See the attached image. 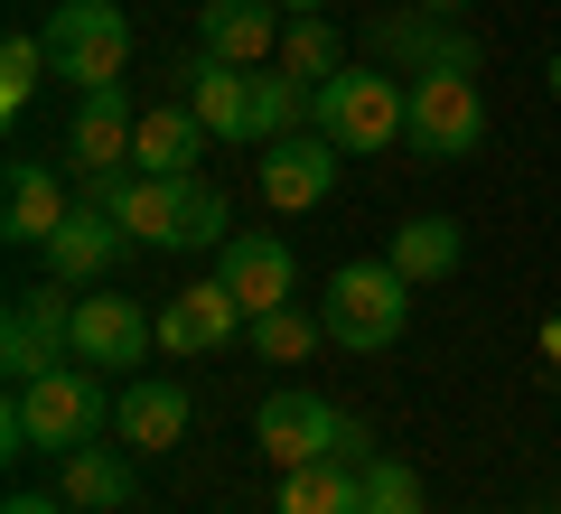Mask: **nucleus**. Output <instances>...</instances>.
<instances>
[{
	"label": "nucleus",
	"mask_w": 561,
	"mask_h": 514,
	"mask_svg": "<svg viewBox=\"0 0 561 514\" xmlns=\"http://www.w3.org/2000/svg\"><path fill=\"white\" fill-rule=\"evenodd\" d=\"M375 47L402 66V76H478V47H468L459 28H440V10H421V0L375 28Z\"/></svg>",
	"instance_id": "obj_14"
},
{
	"label": "nucleus",
	"mask_w": 561,
	"mask_h": 514,
	"mask_svg": "<svg viewBox=\"0 0 561 514\" xmlns=\"http://www.w3.org/2000/svg\"><path fill=\"white\" fill-rule=\"evenodd\" d=\"M243 336H253V356H262V365H300L328 328H319V309H262Z\"/></svg>",
	"instance_id": "obj_26"
},
{
	"label": "nucleus",
	"mask_w": 561,
	"mask_h": 514,
	"mask_svg": "<svg viewBox=\"0 0 561 514\" xmlns=\"http://www.w3.org/2000/svg\"><path fill=\"white\" fill-rule=\"evenodd\" d=\"M280 10H290V20H309V10H328V0H280Z\"/></svg>",
	"instance_id": "obj_31"
},
{
	"label": "nucleus",
	"mask_w": 561,
	"mask_h": 514,
	"mask_svg": "<svg viewBox=\"0 0 561 514\" xmlns=\"http://www.w3.org/2000/svg\"><path fill=\"white\" fill-rule=\"evenodd\" d=\"M280 514H365V458H309V468H280Z\"/></svg>",
	"instance_id": "obj_21"
},
{
	"label": "nucleus",
	"mask_w": 561,
	"mask_h": 514,
	"mask_svg": "<svg viewBox=\"0 0 561 514\" xmlns=\"http://www.w3.org/2000/svg\"><path fill=\"white\" fill-rule=\"evenodd\" d=\"M365 514H431L421 468H402V458H365Z\"/></svg>",
	"instance_id": "obj_28"
},
{
	"label": "nucleus",
	"mask_w": 561,
	"mask_h": 514,
	"mask_svg": "<svg viewBox=\"0 0 561 514\" xmlns=\"http://www.w3.org/2000/svg\"><path fill=\"white\" fill-rule=\"evenodd\" d=\"M402 140H412L421 159H478L486 150V94H478V76H412Z\"/></svg>",
	"instance_id": "obj_6"
},
{
	"label": "nucleus",
	"mask_w": 561,
	"mask_h": 514,
	"mask_svg": "<svg viewBox=\"0 0 561 514\" xmlns=\"http://www.w3.org/2000/svg\"><path fill=\"white\" fill-rule=\"evenodd\" d=\"M243 328H253V318H243V299L225 290V281L169 290V309H160V346H169V356H216V346H234Z\"/></svg>",
	"instance_id": "obj_13"
},
{
	"label": "nucleus",
	"mask_w": 561,
	"mask_h": 514,
	"mask_svg": "<svg viewBox=\"0 0 561 514\" xmlns=\"http://www.w3.org/2000/svg\"><path fill=\"white\" fill-rule=\"evenodd\" d=\"M216 281L243 299V318H262V309H290L300 262H290V243H280V235H234V243H216Z\"/></svg>",
	"instance_id": "obj_12"
},
{
	"label": "nucleus",
	"mask_w": 561,
	"mask_h": 514,
	"mask_svg": "<svg viewBox=\"0 0 561 514\" xmlns=\"http://www.w3.org/2000/svg\"><path fill=\"white\" fill-rule=\"evenodd\" d=\"M47 57L76 94H113L131 76V20H122L113 0H57V20H47Z\"/></svg>",
	"instance_id": "obj_4"
},
{
	"label": "nucleus",
	"mask_w": 561,
	"mask_h": 514,
	"mask_svg": "<svg viewBox=\"0 0 561 514\" xmlns=\"http://www.w3.org/2000/svg\"><path fill=\"white\" fill-rule=\"evenodd\" d=\"M57 495H66L76 514H131L140 458H131V449H94V439H84V449L57 458Z\"/></svg>",
	"instance_id": "obj_15"
},
{
	"label": "nucleus",
	"mask_w": 561,
	"mask_h": 514,
	"mask_svg": "<svg viewBox=\"0 0 561 514\" xmlns=\"http://www.w3.org/2000/svg\"><path fill=\"white\" fill-rule=\"evenodd\" d=\"M0 514H76V505H66V495H10Z\"/></svg>",
	"instance_id": "obj_29"
},
{
	"label": "nucleus",
	"mask_w": 561,
	"mask_h": 514,
	"mask_svg": "<svg viewBox=\"0 0 561 514\" xmlns=\"http://www.w3.org/2000/svg\"><path fill=\"white\" fill-rule=\"evenodd\" d=\"M187 421H197V402H187V384H179V375H131V384L113 393V431H122V449H131V458L179 449Z\"/></svg>",
	"instance_id": "obj_9"
},
{
	"label": "nucleus",
	"mask_w": 561,
	"mask_h": 514,
	"mask_svg": "<svg viewBox=\"0 0 561 514\" xmlns=\"http://www.w3.org/2000/svg\"><path fill=\"white\" fill-rule=\"evenodd\" d=\"M131 132H140V113H122V94H84L76 122H66V169H76V179L131 169Z\"/></svg>",
	"instance_id": "obj_19"
},
{
	"label": "nucleus",
	"mask_w": 561,
	"mask_h": 514,
	"mask_svg": "<svg viewBox=\"0 0 561 514\" xmlns=\"http://www.w3.org/2000/svg\"><path fill=\"white\" fill-rule=\"evenodd\" d=\"M122 243H131V235L113 225V206L76 197V206H66V225L38 243V253H47V272H57L66 290H103V281H113V262H122Z\"/></svg>",
	"instance_id": "obj_11"
},
{
	"label": "nucleus",
	"mask_w": 561,
	"mask_h": 514,
	"mask_svg": "<svg viewBox=\"0 0 561 514\" xmlns=\"http://www.w3.org/2000/svg\"><path fill=\"white\" fill-rule=\"evenodd\" d=\"M253 439L272 449V468H309V458H365V431L337 412V402L300 393V384H280V393L253 412Z\"/></svg>",
	"instance_id": "obj_5"
},
{
	"label": "nucleus",
	"mask_w": 561,
	"mask_h": 514,
	"mask_svg": "<svg viewBox=\"0 0 561 514\" xmlns=\"http://www.w3.org/2000/svg\"><path fill=\"white\" fill-rule=\"evenodd\" d=\"M66 281H47V290H10V328H0V365H10V384H38L57 375V365H76V299H57Z\"/></svg>",
	"instance_id": "obj_7"
},
{
	"label": "nucleus",
	"mask_w": 561,
	"mask_h": 514,
	"mask_svg": "<svg viewBox=\"0 0 561 514\" xmlns=\"http://www.w3.org/2000/svg\"><path fill=\"white\" fill-rule=\"evenodd\" d=\"M319 328L337 336V346H356V356H375V346H393V336L412 328V281H402L393 262H346V272L328 281V299H319Z\"/></svg>",
	"instance_id": "obj_3"
},
{
	"label": "nucleus",
	"mask_w": 561,
	"mask_h": 514,
	"mask_svg": "<svg viewBox=\"0 0 561 514\" xmlns=\"http://www.w3.org/2000/svg\"><path fill=\"white\" fill-rule=\"evenodd\" d=\"M113 421V393H103L94 365H57L38 384H10V412H0V458H38V449H84V439Z\"/></svg>",
	"instance_id": "obj_1"
},
{
	"label": "nucleus",
	"mask_w": 561,
	"mask_h": 514,
	"mask_svg": "<svg viewBox=\"0 0 561 514\" xmlns=\"http://www.w3.org/2000/svg\"><path fill=\"white\" fill-rule=\"evenodd\" d=\"M552 103H561V47H552Z\"/></svg>",
	"instance_id": "obj_32"
},
{
	"label": "nucleus",
	"mask_w": 561,
	"mask_h": 514,
	"mask_svg": "<svg viewBox=\"0 0 561 514\" xmlns=\"http://www.w3.org/2000/svg\"><path fill=\"white\" fill-rule=\"evenodd\" d=\"M47 76H57V57H47V28H20V38L0 47V113H28Z\"/></svg>",
	"instance_id": "obj_25"
},
{
	"label": "nucleus",
	"mask_w": 561,
	"mask_h": 514,
	"mask_svg": "<svg viewBox=\"0 0 561 514\" xmlns=\"http://www.w3.org/2000/svg\"><path fill=\"white\" fill-rule=\"evenodd\" d=\"M402 113H412V84L383 76V66H346V76L309 84V122H319L337 150H393Z\"/></svg>",
	"instance_id": "obj_2"
},
{
	"label": "nucleus",
	"mask_w": 561,
	"mask_h": 514,
	"mask_svg": "<svg viewBox=\"0 0 561 514\" xmlns=\"http://www.w3.org/2000/svg\"><path fill=\"white\" fill-rule=\"evenodd\" d=\"M66 187H57V169H47V159H10V169H0V235L10 243H47L66 225Z\"/></svg>",
	"instance_id": "obj_17"
},
{
	"label": "nucleus",
	"mask_w": 561,
	"mask_h": 514,
	"mask_svg": "<svg viewBox=\"0 0 561 514\" xmlns=\"http://www.w3.org/2000/svg\"><path fill=\"white\" fill-rule=\"evenodd\" d=\"M160 346V318L140 309L131 290H84L76 299V365H94V375H140V356Z\"/></svg>",
	"instance_id": "obj_8"
},
{
	"label": "nucleus",
	"mask_w": 561,
	"mask_h": 514,
	"mask_svg": "<svg viewBox=\"0 0 561 514\" xmlns=\"http://www.w3.org/2000/svg\"><path fill=\"white\" fill-rule=\"evenodd\" d=\"M280 76H300V84L346 76V38L328 28V10H309V20H290V28H280Z\"/></svg>",
	"instance_id": "obj_23"
},
{
	"label": "nucleus",
	"mask_w": 561,
	"mask_h": 514,
	"mask_svg": "<svg viewBox=\"0 0 561 514\" xmlns=\"http://www.w3.org/2000/svg\"><path fill=\"white\" fill-rule=\"evenodd\" d=\"M309 132V84L300 76H253V150Z\"/></svg>",
	"instance_id": "obj_24"
},
{
	"label": "nucleus",
	"mask_w": 561,
	"mask_h": 514,
	"mask_svg": "<svg viewBox=\"0 0 561 514\" xmlns=\"http://www.w3.org/2000/svg\"><path fill=\"white\" fill-rule=\"evenodd\" d=\"M187 113L206 122L216 140L253 150V66H225V57H197L187 66Z\"/></svg>",
	"instance_id": "obj_18"
},
{
	"label": "nucleus",
	"mask_w": 561,
	"mask_h": 514,
	"mask_svg": "<svg viewBox=\"0 0 561 514\" xmlns=\"http://www.w3.org/2000/svg\"><path fill=\"white\" fill-rule=\"evenodd\" d=\"M421 10H440V20H459V10H468V0H421Z\"/></svg>",
	"instance_id": "obj_30"
},
{
	"label": "nucleus",
	"mask_w": 561,
	"mask_h": 514,
	"mask_svg": "<svg viewBox=\"0 0 561 514\" xmlns=\"http://www.w3.org/2000/svg\"><path fill=\"white\" fill-rule=\"evenodd\" d=\"M459 253H468L459 216H412V225H393V253H383V262H393L402 281H449Z\"/></svg>",
	"instance_id": "obj_22"
},
{
	"label": "nucleus",
	"mask_w": 561,
	"mask_h": 514,
	"mask_svg": "<svg viewBox=\"0 0 561 514\" xmlns=\"http://www.w3.org/2000/svg\"><path fill=\"white\" fill-rule=\"evenodd\" d=\"M206 243H234L225 235V187L216 179H179V253H206Z\"/></svg>",
	"instance_id": "obj_27"
},
{
	"label": "nucleus",
	"mask_w": 561,
	"mask_h": 514,
	"mask_svg": "<svg viewBox=\"0 0 561 514\" xmlns=\"http://www.w3.org/2000/svg\"><path fill=\"white\" fill-rule=\"evenodd\" d=\"M206 140L216 132H206L187 103H160V113H140V132H131V169H150V179H197Z\"/></svg>",
	"instance_id": "obj_20"
},
{
	"label": "nucleus",
	"mask_w": 561,
	"mask_h": 514,
	"mask_svg": "<svg viewBox=\"0 0 561 514\" xmlns=\"http://www.w3.org/2000/svg\"><path fill=\"white\" fill-rule=\"evenodd\" d=\"M262 197L280 206V216H309V206H328L337 197V140L309 122V132H290V140H272L262 150Z\"/></svg>",
	"instance_id": "obj_10"
},
{
	"label": "nucleus",
	"mask_w": 561,
	"mask_h": 514,
	"mask_svg": "<svg viewBox=\"0 0 561 514\" xmlns=\"http://www.w3.org/2000/svg\"><path fill=\"white\" fill-rule=\"evenodd\" d=\"M272 47H280V0H206L197 10V57L262 66Z\"/></svg>",
	"instance_id": "obj_16"
}]
</instances>
